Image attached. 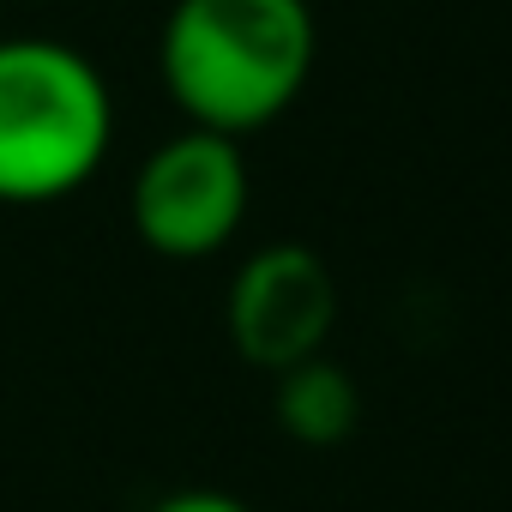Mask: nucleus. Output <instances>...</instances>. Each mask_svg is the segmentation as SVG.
Here are the masks:
<instances>
[{"label": "nucleus", "mask_w": 512, "mask_h": 512, "mask_svg": "<svg viewBox=\"0 0 512 512\" xmlns=\"http://www.w3.org/2000/svg\"><path fill=\"white\" fill-rule=\"evenodd\" d=\"M272 416L296 446H344L362 422V392L356 374L338 368L332 356H308L284 374H272Z\"/></svg>", "instance_id": "obj_5"}, {"label": "nucleus", "mask_w": 512, "mask_h": 512, "mask_svg": "<svg viewBox=\"0 0 512 512\" xmlns=\"http://www.w3.org/2000/svg\"><path fill=\"white\" fill-rule=\"evenodd\" d=\"M115 145V97L91 55L55 37H0V205L79 193Z\"/></svg>", "instance_id": "obj_2"}, {"label": "nucleus", "mask_w": 512, "mask_h": 512, "mask_svg": "<svg viewBox=\"0 0 512 512\" xmlns=\"http://www.w3.org/2000/svg\"><path fill=\"white\" fill-rule=\"evenodd\" d=\"M314 49L320 31L308 0H175L157 67L187 127L241 139L302 97Z\"/></svg>", "instance_id": "obj_1"}, {"label": "nucleus", "mask_w": 512, "mask_h": 512, "mask_svg": "<svg viewBox=\"0 0 512 512\" xmlns=\"http://www.w3.org/2000/svg\"><path fill=\"white\" fill-rule=\"evenodd\" d=\"M151 512H253V506L223 488H181V494H163Z\"/></svg>", "instance_id": "obj_6"}, {"label": "nucleus", "mask_w": 512, "mask_h": 512, "mask_svg": "<svg viewBox=\"0 0 512 512\" xmlns=\"http://www.w3.org/2000/svg\"><path fill=\"white\" fill-rule=\"evenodd\" d=\"M223 320L241 362L284 374L308 356H326V338L338 326V278L314 247L272 241L241 260Z\"/></svg>", "instance_id": "obj_4"}, {"label": "nucleus", "mask_w": 512, "mask_h": 512, "mask_svg": "<svg viewBox=\"0 0 512 512\" xmlns=\"http://www.w3.org/2000/svg\"><path fill=\"white\" fill-rule=\"evenodd\" d=\"M247 157L241 139L211 127H181L163 139L127 193L133 229L163 260H211L223 253L247 217Z\"/></svg>", "instance_id": "obj_3"}]
</instances>
